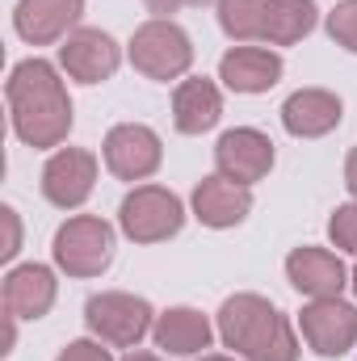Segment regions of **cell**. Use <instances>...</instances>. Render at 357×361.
Here are the masks:
<instances>
[{
  "mask_svg": "<svg viewBox=\"0 0 357 361\" xmlns=\"http://www.w3.org/2000/svg\"><path fill=\"white\" fill-rule=\"evenodd\" d=\"M59 59H63L68 76L80 80V85L109 80L118 72V47L101 30H76V34H68V42L59 47Z\"/></svg>",
  "mask_w": 357,
  "mask_h": 361,
  "instance_id": "8fae6325",
  "label": "cell"
},
{
  "mask_svg": "<svg viewBox=\"0 0 357 361\" xmlns=\"http://www.w3.org/2000/svg\"><path fill=\"white\" fill-rule=\"evenodd\" d=\"M85 13V0H21L13 21H17V34L34 47H47V42H59Z\"/></svg>",
  "mask_w": 357,
  "mask_h": 361,
  "instance_id": "7c38bea8",
  "label": "cell"
},
{
  "mask_svg": "<svg viewBox=\"0 0 357 361\" xmlns=\"http://www.w3.org/2000/svg\"><path fill=\"white\" fill-rule=\"evenodd\" d=\"M85 324H89V332H97L114 349H131V345H139L156 328L147 298H135V294H122V290H109V294L89 298Z\"/></svg>",
  "mask_w": 357,
  "mask_h": 361,
  "instance_id": "8992f818",
  "label": "cell"
},
{
  "mask_svg": "<svg viewBox=\"0 0 357 361\" xmlns=\"http://www.w3.org/2000/svg\"><path fill=\"white\" fill-rule=\"evenodd\" d=\"M328 231H332L337 248H345V252H353V257H357V202H349V206H341V210L332 214Z\"/></svg>",
  "mask_w": 357,
  "mask_h": 361,
  "instance_id": "603a6c76",
  "label": "cell"
},
{
  "mask_svg": "<svg viewBox=\"0 0 357 361\" xmlns=\"http://www.w3.org/2000/svg\"><path fill=\"white\" fill-rule=\"evenodd\" d=\"M353 290H357V269H353Z\"/></svg>",
  "mask_w": 357,
  "mask_h": 361,
  "instance_id": "f546056e",
  "label": "cell"
},
{
  "mask_svg": "<svg viewBox=\"0 0 357 361\" xmlns=\"http://www.w3.org/2000/svg\"><path fill=\"white\" fill-rule=\"evenodd\" d=\"M131 63L147 80H177L181 72L193 63L189 34L181 25H173V21H164V17L139 25L135 38H131Z\"/></svg>",
  "mask_w": 357,
  "mask_h": 361,
  "instance_id": "277c9868",
  "label": "cell"
},
{
  "mask_svg": "<svg viewBox=\"0 0 357 361\" xmlns=\"http://www.w3.org/2000/svg\"><path fill=\"white\" fill-rule=\"evenodd\" d=\"M265 8L269 0H219V25L236 42H253L265 34Z\"/></svg>",
  "mask_w": 357,
  "mask_h": 361,
  "instance_id": "44dd1931",
  "label": "cell"
},
{
  "mask_svg": "<svg viewBox=\"0 0 357 361\" xmlns=\"http://www.w3.org/2000/svg\"><path fill=\"white\" fill-rule=\"evenodd\" d=\"M59 361H114V357H109V349H101V345H92V341H72V345L59 353Z\"/></svg>",
  "mask_w": 357,
  "mask_h": 361,
  "instance_id": "d4e9b609",
  "label": "cell"
},
{
  "mask_svg": "<svg viewBox=\"0 0 357 361\" xmlns=\"http://www.w3.org/2000/svg\"><path fill=\"white\" fill-rule=\"evenodd\" d=\"M92 180H97V156L85 152V147H63L42 169V193H47L51 206L72 210V206L89 202Z\"/></svg>",
  "mask_w": 357,
  "mask_h": 361,
  "instance_id": "9c48e42d",
  "label": "cell"
},
{
  "mask_svg": "<svg viewBox=\"0 0 357 361\" xmlns=\"http://www.w3.org/2000/svg\"><path fill=\"white\" fill-rule=\"evenodd\" d=\"M13 130L30 147H59L72 130V101L47 59H25L8 76Z\"/></svg>",
  "mask_w": 357,
  "mask_h": 361,
  "instance_id": "6da1fadb",
  "label": "cell"
},
{
  "mask_svg": "<svg viewBox=\"0 0 357 361\" xmlns=\"http://www.w3.org/2000/svg\"><path fill=\"white\" fill-rule=\"evenodd\" d=\"M219 76L231 92H265L282 80V59L265 47H236L223 55Z\"/></svg>",
  "mask_w": 357,
  "mask_h": 361,
  "instance_id": "e0dca14e",
  "label": "cell"
},
{
  "mask_svg": "<svg viewBox=\"0 0 357 361\" xmlns=\"http://www.w3.org/2000/svg\"><path fill=\"white\" fill-rule=\"evenodd\" d=\"M311 30H315V0H269L261 42H269V47H290V42H298Z\"/></svg>",
  "mask_w": 357,
  "mask_h": 361,
  "instance_id": "ffe728a7",
  "label": "cell"
},
{
  "mask_svg": "<svg viewBox=\"0 0 357 361\" xmlns=\"http://www.w3.org/2000/svg\"><path fill=\"white\" fill-rule=\"evenodd\" d=\"M181 223H185L181 197L160 189V185H139L135 193H126V202L118 210V227L135 244H160V240L177 235Z\"/></svg>",
  "mask_w": 357,
  "mask_h": 361,
  "instance_id": "5b68a950",
  "label": "cell"
},
{
  "mask_svg": "<svg viewBox=\"0 0 357 361\" xmlns=\"http://www.w3.org/2000/svg\"><path fill=\"white\" fill-rule=\"evenodd\" d=\"M152 332H156V345H160V349L181 353V357H193V353H202V349L210 345V324H206V315L193 311V307H173V311H164Z\"/></svg>",
  "mask_w": 357,
  "mask_h": 361,
  "instance_id": "d6986e66",
  "label": "cell"
},
{
  "mask_svg": "<svg viewBox=\"0 0 357 361\" xmlns=\"http://www.w3.org/2000/svg\"><path fill=\"white\" fill-rule=\"evenodd\" d=\"M282 122L294 139H320L341 126V97L328 89H298L282 105Z\"/></svg>",
  "mask_w": 357,
  "mask_h": 361,
  "instance_id": "5bb4252c",
  "label": "cell"
},
{
  "mask_svg": "<svg viewBox=\"0 0 357 361\" xmlns=\"http://www.w3.org/2000/svg\"><path fill=\"white\" fill-rule=\"evenodd\" d=\"M219 114H223V97L219 89L210 85V80H185L177 85L173 92V122H177L181 135H202V130H210L214 122H219Z\"/></svg>",
  "mask_w": 357,
  "mask_h": 361,
  "instance_id": "ac0fdd59",
  "label": "cell"
},
{
  "mask_svg": "<svg viewBox=\"0 0 357 361\" xmlns=\"http://www.w3.org/2000/svg\"><path fill=\"white\" fill-rule=\"evenodd\" d=\"M55 261L72 277H97L114 261V227L97 214H76L55 231Z\"/></svg>",
  "mask_w": 357,
  "mask_h": 361,
  "instance_id": "3957f363",
  "label": "cell"
},
{
  "mask_svg": "<svg viewBox=\"0 0 357 361\" xmlns=\"http://www.w3.org/2000/svg\"><path fill=\"white\" fill-rule=\"evenodd\" d=\"M328 34H332L345 51H353L357 55V0H341V4L332 8V17H328Z\"/></svg>",
  "mask_w": 357,
  "mask_h": 361,
  "instance_id": "7402d4cb",
  "label": "cell"
},
{
  "mask_svg": "<svg viewBox=\"0 0 357 361\" xmlns=\"http://www.w3.org/2000/svg\"><path fill=\"white\" fill-rule=\"evenodd\" d=\"M214 164H219V177L236 180V185H253V180L269 177V169H273V143L253 126L227 130L214 147Z\"/></svg>",
  "mask_w": 357,
  "mask_h": 361,
  "instance_id": "30bf717a",
  "label": "cell"
},
{
  "mask_svg": "<svg viewBox=\"0 0 357 361\" xmlns=\"http://www.w3.org/2000/svg\"><path fill=\"white\" fill-rule=\"evenodd\" d=\"M298 324H303V341L320 357H341L357 341V307L341 298H315L311 307H303Z\"/></svg>",
  "mask_w": 357,
  "mask_h": 361,
  "instance_id": "52a82bcc",
  "label": "cell"
},
{
  "mask_svg": "<svg viewBox=\"0 0 357 361\" xmlns=\"http://www.w3.org/2000/svg\"><path fill=\"white\" fill-rule=\"evenodd\" d=\"M219 336L244 361H298V341L286 315L261 294H236L219 311Z\"/></svg>",
  "mask_w": 357,
  "mask_h": 361,
  "instance_id": "7a4b0ae2",
  "label": "cell"
},
{
  "mask_svg": "<svg viewBox=\"0 0 357 361\" xmlns=\"http://www.w3.org/2000/svg\"><path fill=\"white\" fill-rule=\"evenodd\" d=\"M202 361H231V357H202Z\"/></svg>",
  "mask_w": 357,
  "mask_h": 361,
  "instance_id": "f1b7e54d",
  "label": "cell"
},
{
  "mask_svg": "<svg viewBox=\"0 0 357 361\" xmlns=\"http://www.w3.org/2000/svg\"><path fill=\"white\" fill-rule=\"evenodd\" d=\"M143 4H147V13H156V17H169V13H177V8L206 4V0H143Z\"/></svg>",
  "mask_w": 357,
  "mask_h": 361,
  "instance_id": "484cf974",
  "label": "cell"
},
{
  "mask_svg": "<svg viewBox=\"0 0 357 361\" xmlns=\"http://www.w3.org/2000/svg\"><path fill=\"white\" fill-rule=\"evenodd\" d=\"M126 361H160V357H156V353H131Z\"/></svg>",
  "mask_w": 357,
  "mask_h": 361,
  "instance_id": "83f0119b",
  "label": "cell"
},
{
  "mask_svg": "<svg viewBox=\"0 0 357 361\" xmlns=\"http://www.w3.org/2000/svg\"><path fill=\"white\" fill-rule=\"evenodd\" d=\"M286 277L298 294H311V298H341V290H345L341 257H332L324 248H294L286 257Z\"/></svg>",
  "mask_w": 357,
  "mask_h": 361,
  "instance_id": "4fadbf2b",
  "label": "cell"
},
{
  "mask_svg": "<svg viewBox=\"0 0 357 361\" xmlns=\"http://www.w3.org/2000/svg\"><path fill=\"white\" fill-rule=\"evenodd\" d=\"M345 185H349V193L357 197V147L349 152V160H345Z\"/></svg>",
  "mask_w": 357,
  "mask_h": 361,
  "instance_id": "4316f807",
  "label": "cell"
},
{
  "mask_svg": "<svg viewBox=\"0 0 357 361\" xmlns=\"http://www.w3.org/2000/svg\"><path fill=\"white\" fill-rule=\"evenodd\" d=\"M55 302V273L47 265H21L4 277V311L17 319H42Z\"/></svg>",
  "mask_w": 357,
  "mask_h": 361,
  "instance_id": "2e32d148",
  "label": "cell"
},
{
  "mask_svg": "<svg viewBox=\"0 0 357 361\" xmlns=\"http://www.w3.org/2000/svg\"><path fill=\"white\" fill-rule=\"evenodd\" d=\"M160 139L139 122H122L105 135V169L118 180H143L160 169Z\"/></svg>",
  "mask_w": 357,
  "mask_h": 361,
  "instance_id": "ba28073f",
  "label": "cell"
},
{
  "mask_svg": "<svg viewBox=\"0 0 357 361\" xmlns=\"http://www.w3.org/2000/svg\"><path fill=\"white\" fill-rule=\"evenodd\" d=\"M248 210H253L248 185H236L227 177H206L193 189V214L206 227H236L248 219Z\"/></svg>",
  "mask_w": 357,
  "mask_h": 361,
  "instance_id": "9a60e30c",
  "label": "cell"
},
{
  "mask_svg": "<svg viewBox=\"0 0 357 361\" xmlns=\"http://www.w3.org/2000/svg\"><path fill=\"white\" fill-rule=\"evenodd\" d=\"M0 219H4V248H0V257H4V261H13V257H17V248H21V223H17V210H13V206H4V210H0Z\"/></svg>",
  "mask_w": 357,
  "mask_h": 361,
  "instance_id": "cb8c5ba5",
  "label": "cell"
}]
</instances>
